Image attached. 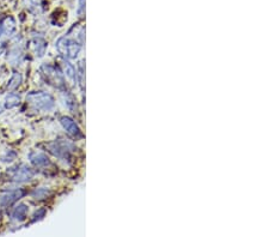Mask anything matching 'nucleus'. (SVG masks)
I'll return each instance as SVG.
<instances>
[{
	"instance_id": "15",
	"label": "nucleus",
	"mask_w": 269,
	"mask_h": 237,
	"mask_svg": "<svg viewBox=\"0 0 269 237\" xmlns=\"http://www.w3.org/2000/svg\"><path fill=\"white\" fill-rule=\"evenodd\" d=\"M32 198H35V199H44V198H47L48 196H49V190L46 187H41V188H37V190H35L34 192H32Z\"/></svg>"
},
{
	"instance_id": "8",
	"label": "nucleus",
	"mask_w": 269,
	"mask_h": 237,
	"mask_svg": "<svg viewBox=\"0 0 269 237\" xmlns=\"http://www.w3.org/2000/svg\"><path fill=\"white\" fill-rule=\"evenodd\" d=\"M29 158H30V162H31L35 167H38V168L47 167L50 164V162L49 160H48L47 156L44 154H42V152H31L29 156Z\"/></svg>"
},
{
	"instance_id": "19",
	"label": "nucleus",
	"mask_w": 269,
	"mask_h": 237,
	"mask_svg": "<svg viewBox=\"0 0 269 237\" xmlns=\"http://www.w3.org/2000/svg\"><path fill=\"white\" fill-rule=\"evenodd\" d=\"M2 112H4V108H2L1 104H0V114H1Z\"/></svg>"
},
{
	"instance_id": "10",
	"label": "nucleus",
	"mask_w": 269,
	"mask_h": 237,
	"mask_svg": "<svg viewBox=\"0 0 269 237\" xmlns=\"http://www.w3.org/2000/svg\"><path fill=\"white\" fill-rule=\"evenodd\" d=\"M26 215H28V206L25 204H19L17 208H14L13 211H12V218L14 221L22 222L26 218Z\"/></svg>"
},
{
	"instance_id": "6",
	"label": "nucleus",
	"mask_w": 269,
	"mask_h": 237,
	"mask_svg": "<svg viewBox=\"0 0 269 237\" xmlns=\"http://www.w3.org/2000/svg\"><path fill=\"white\" fill-rule=\"evenodd\" d=\"M34 170H31L30 168L26 166H20L14 168L11 172V176L13 179V181L16 182H24V181H29V180L32 179L34 176Z\"/></svg>"
},
{
	"instance_id": "11",
	"label": "nucleus",
	"mask_w": 269,
	"mask_h": 237,
	"mask_svg": "<svg viewBox=\"0 0 269 237\" xmlns=\"http://www.w3.org/2000/svg\"><path fill=\"white\" fill-rule=\"evenodd\" d=\"M32 47H34V52L35 55L38 56V58H41V56H43L44 52H46V48H47V43L46 41L42 40V38H36L31 42Z\"/></svg>"
},
{
	"instance_id": "5",
	"label": "nucleus",
	"mask_w": 269,
	"mask_h": 237,
	"mask_svg": "<svg viewBox=\"0 0 269 237\" xmlns=\"http://www.w3.org/2000/svg\"><path fill=\"white\" fill-rule=\"evenodd\" d=\"M26 192L22 190V188H18V190L8 191L5 193L0 194V209L7 208V206L12 205L13 203H16L18 199L25 196Z\"/></svg>"
},
{
	"instance_id": "17",
	"label": "nucleus",
	"mask_w": 269,
	"mask_h": 237,
	"mask_svg": "<svg viewBox=\"0 0 269 237\" xmlns=\"http://www.w3.org/2000/svg\"><path fill=\"white\" fill-rule=\"evenodd\" d=\"M65 95H66V98H65V104L66 106H67L68 109H71L72 112L73 113H76V101H74V98H73V96L70 95V94H67V92H65Z\"/></svg>"
},
{
	"instance_id": "7",
	"label": "nucleus",
	"mask_w": 269,
	"mask_h": 237,
	"mask_svg": "<svg viewBox=\"0 0 269 237\" xmlns=\"http://www.w3.org/2000/svg\"><path fill=\"white\" fill-rule=\"evenodd\" d=\"M61 125L64 126L65 130L67 131V133L71 134V136H73L76 138L83 137L80 128L78 127V125L71 118H67V116H64V118H61Z\"/></svg>"
},
{
	"instance_id": "1",
	"label": "nucleus",
	"mask_w": 269,
	"mask_h": 237,
	"mask_svg": "<svg viewBox=\"0 0 269 237\" xmlns=\"http://www.w3.org/2000/svg\"><path fill=\"white\" fill-rule=\"evenodd\" d=\"M26 100L35 109L44 110V112L53 109L54 104H55L54 98L47 92H31L28 95Z\"/></svg>"
},
{
	"instance_id": "12",
	"label": "nucleus",
	"mask_w": 269,
	"mask_h": 237,
	"mask_svg": "<svg viewBox=\"0 0 269 237\" xmlns=\"http://www.w3.org/2000/svg\"><path fill=\"white\" fill-rule=\"evenodd\" d=\"M62 66H64V70H65V73L66 76H67L68 78H70L71 80H73V82H76L77 80V72H76V68L72 66L70 62L68 61H65L62 62Z\"/></svg>"
},
{
	"instance_id": "13",
	"label": "nucleus",
	"mask_w": 269,
	"mask_h": 237,
	"mask_svg": "<svg viewBox=\"0 0 269 237\" xmlns=\"http://www.w3.org/2000/svg\"><path fill=\"white\" fill-rule=\"evenodd\" d=\"M22 50L12 49L10 52V55L7 56V59L12 62V65H19V62L22 61Z\"/></svg>"
},
{
	"instance_id": "2",
	"label": "nucleus",
	"mask_w": 269,
	"mask_h": 237,
	"mask_svg": "<svg viewBox=\"0 0 269 237\" xmlns=\"http://www.w3.org/2000/svg\"><path fill=\"white\" fill-rule=\"evenodd\" d=\"M41 73L42 76L44 77L46 82L50 85L55 86L58 89L65 88V79L62 77L61 72H60L55 66L49 65V64H44L42 65L41 67Z\"/></svg>"
},
{
	"instance_id": "16",
	"label": "nucleus",
	"mask_w": 269,
	"mask_h": 237,
	"mask_svg": "<svg viewBox=\"0 0 269 237\" xmlns=\"http://www.w3.org/2000/svg\"><path fill=\"white\" fill-rule=\"evenodd\" d=\"M20 83H22V76H20L19 73H14L13 77L11 78L10 82H8V84H7V88L11 89V90L16 89V88H18V86H19Z\"/></svg>"
},
{
	"instance_id": "18",
	"label": "nucleus",
	"mask_w": 269,
	"mask_h": 237,
	"mask_svg": "<svg viewBox=\"0 0 269 237\" xmlns=\"http://www.w3.org/2000/svg\"><path fill=\"white\" fill-rule=\"evenodd\" d=\"M84 6H85V0H79V8H78V14L82 17L83 12H84Z\"/></svg>"
},
{
	"instance_id": "4",
	"label": "nucleus",
	"mask_w": 269,
	"mask_h": 237,
	"mask_svg": "<svg viewBox=\"0 0 269 237\" xmlns=\"http://www.w3.org/2000/svg\"><path fill=\"white\" fill-rule=\"evenodd\" d=\"M72 144L70 143H65V142H55L52 143L48 145V149H49V151L52 152L54 156H56V157L61 158V160H70V154L72 151Z\"/></svg>"
},
{
	"instance_id": "3",
	"label": "nucleus",
	"mask_w": 269,
	"mask_h": 237,
	"mask_svg": "<svg viewBox=\"0 0 269 237\" xmlns=\"http://www.w3.org/2000/svg\"><path fill=\"white\" fill-rule=\"evenodd\" d=\"M56 48H58V52L64 55L67 59H73L78 55V53L80 52V48L82 46L78 44L76 41L71 40L68 37H61L59 38L56 42Z\"/></svg>"
},
{
	"instance_id": "9",
	"label": "nucleus",
	"mask_w": 269,
	"mask_h": 237,
	"mask_svg": "<svg viewBox=\"0 0 269 237\" xmlns=\"http://www.w3.org/2000/svg\"><path fill=\"white\" fill-rule=\"evenodd\" d=\"M14 30H16V22L13 18L8 17L0 25V35H11Z\"/></svg>"
},
{
	"instance_id": "14",
	"label": "nucleus",
	"mask_w": 269,
	"mask_h": 237,
	"mask_svg": "<svg viewBox=\"0 0 269 237\" xmlns=\"http://www.w3.org/2000/svg\"><path fill=\"white\" fill-rule=\"evenodd\" d=\"M20 102V97L16 94H10L6 97V103H5V107L6 108H14L17 107L18 104H19Z\"/></svg>"
}]
</instances>
